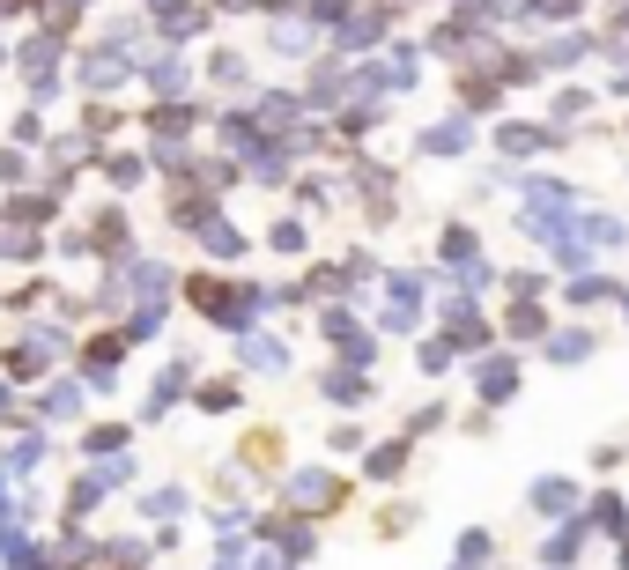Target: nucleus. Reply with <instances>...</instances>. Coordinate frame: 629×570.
I'll use <instances>...</instances> for the list:
<instances>
[{"label": "nucleus", "mask_w": 629, "mask_h": 570, "mask_svg": "<svg viewBox=\"0 0 629 570\" xmlns=\"http://www.w3.org/2000/svg\"><path fill=\"white\" fill-rule=\"evenodd\" d=\"M533 511H570V482H533Z\"/></svg>", "instance_id": "obj_2"}, {"label": "nucleus", "mask_w": 629, "mask_h": 570, "mask_svg": "<svg viewBox=\"0 0 629 570\" xmlns=\"http://www.w3.org/2000/svg\"><path fill=\"white\" fill-rule=\"evenodd\" d=\"M297 504H319L326 511V504H340V482L333 474H297Z\"/></svg>", "instance_id": "obj_1"}]
</instances>
